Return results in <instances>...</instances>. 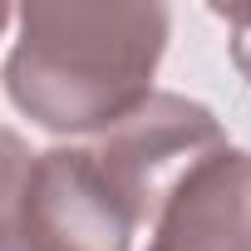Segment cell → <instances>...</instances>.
I'll list each match as a JSON object with an SVG mask.
<instances>
[{
    "instance_id": "5",
    "label": "cell",
    "mask_w": 251,
    "mask_h": 251,
    "mask_svg": "<svg viewBox=\"0 0 251 251\" xmlns=\"http://www.w3.org/2000/svg\"><path fill=\"white\" fill-rule=\"evenodd\" d=\"M30 163H35L30 143L20 133H10V128H0V226L15 222V212H20V192H25Z\"/></svg>"
},
{
    "instance_id": "4",
    "label": "cell",
    "mask_w": 251,
    "mask_h": 251,
    "mask_svg": "<svg viewBox=\"0 0 251 251\" xmlns=\"http://www.w3.org/2000/svg\"><path fill=\"white\" fill-rule=\"evenodd\" d=\"M148 251H251V153L217 148L168 192Z\"/></svg>"
},
{
    "instance_id": "8",
    "label": "cell",
    "mask_w": 251,
    "mask_h": 251,
    "mask_svg": "<svg viewBox=\"0 0 251 251\" xmlns=\"http://www.w3.org/2000/svg\"><path fill=\"white\" fill-rule=\"evenodd\" d=\"M10 20H15V10H10V5H0V30H5Z\"/></svg>"
},
{
    "instance_id": "2",
    "label": "cell",
    "mask_w": 251,
    "mask_h": 251,
    "mask_svg": "<svg viewBox=\"0 0 251 251\" xmlns=\"http://www.w3.org/2000/svg\"><path fill=\"white\" fill-rule=\"evenodd\" d=\"M217 148H226L217 113L187 94H158V89L133 113H123L118 123H108L103 133H94L84 143L99 177L128 207V217L138 226L158 222V212H163L168 192L182 182V173L197 168L202 158H212Z\"/></svg>"
},
{
    "instance_id": "6",
    "label": "cell",
    "mask_w": 251,
    "mask_h": 251,
    "mask_svg": "<svg viewBox=\"0 0 251 251\" xmlns=\"http://www.w3.org/2000/svg\"><path fill=\"white\" fill-rule=\"evenodd\" d=\"M212 15L226 20V30H231V59L251 79V5H212Z\"/></svg>"
},
{
    "instance_id": "1",
    "label": "cell",
    "mask_w": 251,
    "mask_h": 251,
    "mask_svg": "<svg viewBox=\"0 0 251 251\" xmlns=\"http://www.w3.org/2000/svg\"><path fill=\"white\" fill-rule=\"evenodd\" d=\"M5 54L10 103L50 133H103L153 94L168 5L153 0H30Z\"/></svg>"
},
{
    "instance_id": "3",
    "label": "cell",
    "mask_w": 251,
    "mask_h": 251,
    "mask_svg": "<svg viewBox=\"0 0 251 251\" xmlns=\"http://www.w3.org/2000/svg\"><path fill=\"white\" fill-rule=\"evenodd\" d=\"M15 226L35 251H128L138 231L84 148L35 153Z\"/></svg>"
},
{
    "instance_id": "7",
    "label": "cell",
    "mask_w": 251,
    "mask_h": 251,
    "mask_svg": "<svg viewBox=\"0 0 251 251\" xmlns=\"http://www.w3.org/2000/svg\"><path fill=\"white\" fill-rule=\"evenodd\" d=\"M0 251H35V246L25 241V231L15 222H5V226H0Z\"/></svg>"
}]
</instances>
